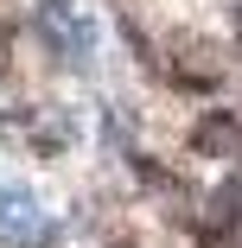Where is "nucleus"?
Segmentation results:
<instances>
[{
  "label": "nucleus",
  "mask_w": 242,
  "mask_h": 248,
  "mask_svg": "<svg viewBox=\"0 0 242 248\" xmlns=\"http://www.w3.org/2000/svg\"><path fill=\"white\" fill-rule=\"evenodd\" d=\"M32 26L45 38V51H51L58 64H70V70H83L96 51H102V26H96V13L83 7V0H38Z\"/></svg>",
  "instance_id": "1"
},
{
  "label": "nucleus",
  "mask_w": 242,
  "mask_h": 248,
  "mask_svg": "<svg viewBox=\"0 0 242 248\" xmlns=\"http://www.w3.org/2000/svg\"><path fill=\"white\" fill-rule=\"evenodd\" d=\"M0 140L19 146L26 159H64L77 146V121L70 108H51V102H19V108H0Z\"/></svg>",
  "instance_id": "2"
},
{
  "label": "nucleus",
  "mask_w": 242,
  "mask_h": 248,
  "mask_svg": "<svg viewBox=\"0 0 242 248\" xmlns=\"http://www.w3.org/2000/svg\"><path fill=\"white\" fill-rule=\"evenodd\" d=\"M51 242V210L13 178H0V248H45Z\"/></svg>",
  "instance_id": "3"
},
{
  "label": "nucleus",
  "mask_w": 242,
  "mask_h": 248,
  "mask_svg": "<svg viewBox=\"0 0 242 248\" xmlns=\"http://www.w3.org/2000/svg\"><path fill=\"white\" fill-rule=\"evenodd\" d=\"M191 146H198V153L242 159V121H229V115H204L198 127H191Z\"/></svg>",
  "instance_id": "4"
},
{
  "label": "nucleus",
  "mask_w": 242,
  "mask_h": 248,
  "mask_svg": "<svg viewBox=\"0 0 242 248\" xmlns=\"http://www.w3.org/2000/svg\"><path fill=\"white\" fill-rule=\"evenodd\" d=\"M166 70H172L185 89H191V83H198V89H210V83H217V64H210V51H204V45H198V51H191V45H178Z\"/></svg>",
  "instance_id": "5"
},
{
  "label": "nucleus",
  "mask_w": 242,
  "mask_h": 248,
  "mask_svg": "<svg viewBox=\"0 0 242 248\" xmlns=\"http://www.w3.org/2000/svg\"><path fill=\"white\" fill-rule=\"evenodd\" d=\"M229 19H236V45H242V0H229Z\"/></svg>",
  "instance_id": "6"
},
{
  "label": "nucleus",
  "mask_w": 242,
  "mask_h": 248,
  "mask_svg": "<svg viewBox=\"0 0 242 248\" xmlns=\"http://www.w3.org/2000/svg\"><path fill=\"white\" fill-rule=\"evenodd\" d=\"M115 248H134V242H115Z\"/></svg>",
  "instance_id": "7"
},
{
  "label": "nucleus",
  "mask_w": 242,
  "mask_h": 248,
  "mask_svg": "<svg viewBox=\"0 0 242 248\" xmlns=\"http://www.w3.org/2000/svg\"><path fill=\"white\" fill-rule=\"evenodd\" d=\"M0 70H7V58H0Z\"/></svg>",
  "instance_id": "8"
}]
</instances>
